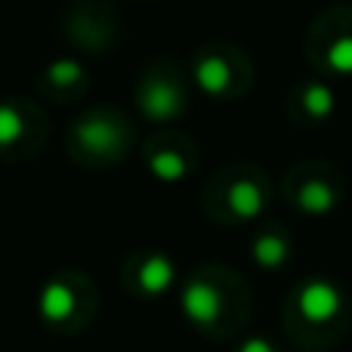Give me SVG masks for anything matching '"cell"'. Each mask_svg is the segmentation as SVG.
Returning a JSON list of instances; mask_svg holds the SVG:
<instances>
[{"label":"cell","instance_id":"obj_9","mask_svg":"<svg viewBox=\"0 0 352 352\" xmlns=\"http://www.w3.org/2000/svg\"><path fill=\"white\" fill-rule=\"evenodd\" d=\"M148 167L158 179L164 182H176L188 173V158L173 146H161V148H152L148 152Z\"/></svg>","mask_w":352,"mask_h":352},{"label":"cell","instance_id":"obj_14","mask_svg":"<svg viewBox=\"0 0 352 352\" xmlns=\"http://www.w3.org/2000/svg\"><path fill=\"white\" fill-rule=\"evenodd\" d=\"M235 352H285V349L275 340H269V337H244Z\"/></svg>","mask_w":352,"mask_h":352},{"label":"cell","instance_id":"obj_11","mask_svg":"<svg viewBox=\"0 0 352 352\" xmlns=\"http://www.w3.org/2000/svg\"><path fill=\"white\" fill-rule=\"evenodd\" d=\"M25 140V111L12 102L0 105V152L19 148V142Z\"/></svg>","mask_w":352,"mask_h":352},{"label":"cell","instance_id":"obj_7","mask_svg":"<svg viewBox=\"0 0 352 352\" xmlns=\"http://www.w3.org/2000/svg\"><path fill=\"white\" fill-rule=\"evenodd\" d=\"M140 109L155 121H170L182 111L179 84L164 74H148L140 87Z\"/></svg>","mask_w":352,"mask_h":352},{"label":"cell","instance_id":"obj_2","mask_svg":"<svg viewBox=\"0 0 352 352\" xmlns=\"http://www.w3.org/2000/svg\"><path fill=\"white\" fill-rule=\"evenodd\" d=\"M352 322L349 300L334 281L312 278L303 281L287 297L281 324L287 340L306 352H328L346 337Z\"/></svg>","mask_w":352,"mask_h":352},{"label":"cell","instance_id":"obj_6","mask_svg":"<svg viewBox=\"0 0 352 352\" xmlns=\"http://www.w3.org/2000/svg\"><path fill=\"white\" fill-rule=\"evenodd\" d=\"M207 204H210L213 217L223 219V223H248L266 207V188L254 176H235Z\"/></svg>","mask_w":352,"mask_h":352},{"label":"cell","instance_id":"obj_15","mask_svg":"<svg viewBox=\"0 0 352 352\" xmlns=\"http://www.w3.org/2000/svg\"><path fill=\"white\" fill-rule=\"evenodd\" d=\"M331 62L340 68L343 74L352 72V41H340L334 50H331Z\"/></svg>","mask_w":352,"mask_h":352},{"label":"cell","instance_id":"obj_8","mask_svg":"<svg viewBox=\"0 0 352 352\" xmlns=\"http://www.w3.org/2000/svg\"><path fill=\"white\" fill-rule=\"evenodd\" d=\"M254 260L260 263L263 269H278L287 263L291 256V241H287L285 229H263L260 235L254 238V248H250Z\"/></svg>","mask_w":352,"mask_h":352},{"label":"cell","instance_id":"obj_3","mask_svg":"<svg viewBox=\"0 0 352 352\" xmlns=\"http://www.w3.org/2000/svg\"><path fill=\"white\" fill-rule=\"evenodd\" d=\"M99 312V287L80 269H65L43 281L37 294V318L47 331L62 337L80 334Z\"/></svg>","mask_w":352,"mask_h":352},{"label":"cell","instance_id":"obj_16","mask_svg":"<svg viewBox=\"0 0 352 352\" xmlns=\"http://www.w3.org/2000/svg\"><path fill=\"white\" fill-rule=\"evenodd\" d=\"M306 102L312 105V111H316V115H324V111L334 105V99H331L328 90H322V87H312V90L306 93Z\"/></svg>","mask_w":352,"mask_h":352},{"label":"cell","instance_id":"obj_12","mask_svg":"<svg viewBox=\"0 0 352 352\" xmlns=\"http://www.w3.org/2000/svg\"><path fill=\"white\" fill-rule=\"evenodd\" d=\"M198 84L207 93H223L226 84H229V65L219 56H204L198 62Z\"/></svg>","mask_w":352,"mask_h":352},{"label":"cell","instance_id":"obj_4","mask_svg":"<svg viewBox=\"0 0 352 352\" xmlns=\"http://www.w3.org/2000/svg\"><path fill=\"white\" fill-rule=\"evenodd\" d=\"M121 285L130 297L152 303V300H161L173 291L176 266L161 250H136L121 266Z\"/></svg>","mask_w":352,"mask_h":352},{"label":"cell","instance_id":"obj_5","mask_svg":"<svg viewBox=\"0 0 352 352\" xmlns=\"http://www.w3.org/2000/svg\"><path fill=\"white\" fill-rule=\"evenodd\" d=\"M124 118L105 115V111H96V115H87L84 121L74 127V146L84 158L96 161V164H109V161L121 158L124 148L130 142V133L124 124Z\"/></svg>","mask_w":352,"mask_h":352},{"label":"cell","instance_id":"obj_10","mask_svg":"<svg viewBox=\"0 0 352 352\" xmlns=\"http://www.w3.org/2000/svg\"><path fill=\"white\" fill-rule=\"evenodd\" d=\"M294 201H297L300 210H309V213H324L331 210V207L337 204V192L331 186H324V182L318 179H309L303 182V186L297 188V195H294Z\"/></svg>","mask_w":352,"mask_h":352},{"label":"cell","instance_id":"obj_1","mask_svg":"<svg viewBox=\"0 0 352 352\" xmlns=\"http://www.w3.org/2000/svg\"><path fill=\"white\" fill-rule=\"evenodd\" d=\"M250 287L238 272L226 266H201L188 275L179 294L186 322L210 340H232L250 322Z\"/></svg>","mask_w":352,"mask_h":352},{"label":"cell","instance_id":"obj_13","mask_svg":"<svg viewBox=\"0 0 352 352\" xmlns=\"http://www.w3.org/2000/svg\"><path fill=\"white\" fill-rule=\"evenodd\" d=\"M80 80H84V72H80V65L72 59H59L47 68V84L59 93H68V90H74V87H80Z\"/></svg>","mask_w":352,"mask_h":352}]
</instances>
